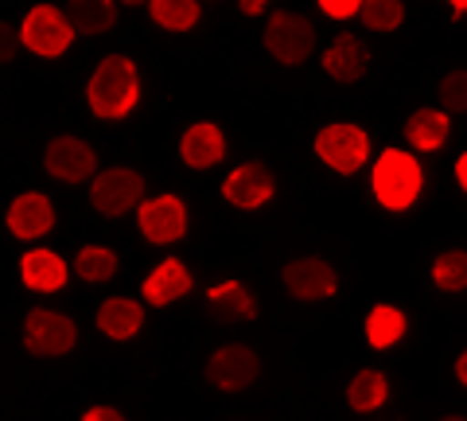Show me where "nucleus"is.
<instances>
[{"mask_svg":"<svg viewBox=\"0 0 467 421\" xmlns=\"http://www.w3.org/2000/svg\"><path fill=\"white\" fill-rule=\"evenodd\" d=\"M140 101V75H137V63L129 55H106L90 82H86V106H90L94 118L101 121H121L137 110Z\"/></svg>","mask_w":467,"mask_h":421,"instance_id":"f257e3e1","label":"nucleus"},{"mask_svg":"<svg viewBox=\"0 0 467 421\" xmlns=\"http://www.w3.org/2000/svg\"><path fill=\"white\" fill-rule=\"evenodd\" d=\"M370 187H374V199L382 203L386 211H409L420 199L425 172H420V161L413 153L386 149L370 168Z\"/></svg>","mask_w":467,"mask_h":421,"instance_id":"f03ea898","label":"nucleus"},{"mask_svg":"<svg viewBox=\"0 0 467 421\" xmlns=\"http://www.w3.org/2000/svg\"><path fill=\"white\" fill-rule=\"evenodd\" d=\"M316 156L339 176H355L370 161V133L355 121H335L316 133Z\"/></svg>","mask_w":467,"mask_h":421,"instance_id":"7ed1b4c3","label":"nucleus"},{"mask_svg":"<svg viewBox=\"0 0 467 421\" xmlns=\"http://www.w3.org/2000/svg\"><path fill=\"white\" fill-rule=\"evenodd\" d=\"M261 43H265V51L281 67H300V63H308V55L316 51V27L308 16H300V12H273Z\"/></svg>","mask_w":467,"mask_h":421,"instance_id":"20e7f679","label":"nucleus"},{"mask_svg":"<svg viewBox=\"0 0 467 421\" xmlns=\"http://www.w3.org/2000/svg\"><path fill=\"white\" fill-rule=\"evenodd\" d=\"M70 39H75V27H70L67 12L55 8V5H36L27 8V16L20 24V43L32 55H39V59H58Z\"/></svg>","mask_w":467,"mask_h":421,"instance_id":"39448f33","label":"nucleus"},{"mask_svg":"<svg viewBox=\"0 0 467 421\" xmlns=\"http://www.w3.org/2000/svg\"><path fill=\"white\" fill-rule=\"evenodd\" d=\"M78 343V324L67 312L51 309H32L24 316V347L39 359H58L67 352H75Z\"/></svg>","mask_w":467,"mask_h":421,"instance_id":"423d86ee","label":"nucleus"},{"mask_svg":"<svg viewBox=\"0 0 467 421\" xmlns=\"http://www.w3.org/2000/svg\"><path fill=\"white\" fill-rule=\"evenodd\" d=\"M140 199H144V176L137 168H106V172H98L90 184V203L106 219L137 211Z\"/></svg>","mask_w":467,"mask_h":421,"instance_id":"0eeeda50","label":"nucleus"},{"mask_svg":"<svg viewBox=\"0 0 467 421\" xmlns=\"http://www.w3.org/2000/svg\"><path fill=\"white\" fill-rule=\"evenodd\" d=\"M187 203L180 195H152L140 199L137 207V226L152 246H171L187 235Z\"/></svg>","mask_w":467,"mask_h":421,"instance_id":"6e6552de","label":"nucleus"},{"mask_svg":"<svg viewBox=\"0 0 467 421\" xmlns=\"http://www.w3.org/2000/svg\"><path fill=\"white\" fill-rule=\"evenodd\" d=\"M281 281L285 293L296 300H327L339 289V273L324 258H292L281 269Z\"/></svg>","mask_w":467,"mask_h":421,"instance_id":"1a4fd4ad","label":"nucleus"},{"mask_svg":"<svg viewBox=\"0 0 467 421\" xmlns=\"http://www.w3.org/2000/svg\"><path fill=\"white\" fill-rule=\"evenodd\" d=\"M257 374H261V359H257L254 347H245V343L218 347V352L207 359V379H211L218 390H226V395L254 386Z\"/></svg>","mask_w":467,"mask_h":421,"instance_id":"9d476101","label":"nucleus"},{"mask_svg":"<svg viewBox=\"0 0 467 421\" xmlns=\"http://www.w3.org/2000/svg\"><path fill=\"white\" fill-rule=\"evenodd\" d=\"M43 168H47V176L63 184H82L98 172V153L82 137H55L43 153Z\"/></svg>","mask_w":467,"mask_h":421,"instance_id":"9b49d317","label":"nucleus"},{"mask_svg":"<svg viewBox=\"0 0 467 421\" xmlns=\"http://www.w3.org/2000/svg\"><path fill=\"white\" fill-rule=\"evenodd\" d=\"M276 192V180L273 172L261 164V161H250V164H238L230 172V176L223 180V199L230 203V207L238 211H257L265 207V203L273 199Z\"/></svg>","mask_w":467,"mask_h":421,"instance_id":"f8f14e48","label":"nucleus"},{"mask_svg":"<svg viewBox=\"0 0 467 421\" xmlns=\"http://www.w3.org/2000/svg\"><path fill=\"white\" fill-rule=\"evenodd\" d=\"M5 226H8L12 238L36 242V238H43L55 226V203L43 195V192H24V195H16V199L8 203Z\"/></svg>","mask_w":467,"mask_h":421,"instance_id":"ddd939ff","label":"nucleus"},{"mask_svg":"<svg viewBox=\"0 0 467 421\" xmlns=\"http://www.w3.org/2000/svg\"><path fill=\"white\" fill-rule=\"evenodd\" d=\"M180 156H183V164L195 168V172H207V168H214V164H223V156H226V137H223V129H218L214 121H195V125H187V133L180 137Z\"/></svg>","mask_w":467,"mask_h":421,"instance_id":"4468645a","label":"nucleus"},{"mask_svg":"<svg viewBox=\"0 0 467 421\" xmlns=\"http://www.w3.org/2000/svg\"><path fill=\"white\" fill-rule=\"evenodd\" d=\"M367 67H370V47L350 32H339L331 39V47L324 51V70L343 86L358 82L362 75H367Z\"/></svg>","mask_w":467,"mask_h":421,"instance_id":"2eb2a0df","label":"nucleus"},{"mask_svg":"<svg viewBox=\"0 0 467 421\" xmlns=\"http://www.w3.org/2000/svg\"><path fill=\"white\" fill-rule=\"evenodd\" d=\"M192 269L183 266L180 258H164L160 266L144 278V300L156 304V309H164V304L171 300H183L187 293H192Z\"/></svg>","mask_w":467,"mask_h":421,"instance_id":"dca6fc26","label":"nucleus"},{"mask_svg":"<svg viewBox=\"0 0 467 421\" xmlns=\"http://www.w3.org/2000/svg\"><path fill=\"white\" fill-rule=\"evenodd\" d=\"M207 312L218 324H245L257 316V300L242 281H223L207 289Z\"/></svg>","mask_w":467,"mask_h":421,"instance_id":"f3484780","label":"nucleus"},{"mask_svg":"<svg viewBox=\"0 0 467 421\" xmlns=\"http://www.w3.org/2000/svg\"><path fill=\"white\" fill-rule=\"evenodd\" d=\"M94 324H98L101 336L125 343V340H133L137 332L144 328V309H140L137 300H129V297H109V300L98 304Z\"/></svg>","mask_w":467,"mask_h":421,"instance_id":"a211bd4d","label":"nucleus"},{"mask_svg":"<svg viewBox=\"0 0 467 421\" xmlns=\"http://www.w3.org/2000/svg\"><path fill=\"white\" fill-rule=\"evenodd\" d=\"M67 261L55 250H27L20 258V281L32 289V293H58L67 285Z\"/></svg>","mask_w":467,"mask_h":421,"instance_id":"6ab92c4d","label":"nucleus"},{"mask_svg":"<svg viewBox=\"0 0 467 421\" xmlns=\"http://www.w3.org/2000/svg\"><path fill=\"white\" fill-rule=\"evenodd\" d=\"M448 133H451V121L444 110H432V106H420L409 113L405 121V141L413 144L417 153H436L448 144Z\"/></svg>","mask_w":467,"mask_h":421,"instance_id":"aec40b11","label":"nucleus"},{"mask_svg":"<svg viewBox=\"0 0 467 421\" xmlns=\"http://www.w3.org/2000/svg\"><path fill=\"white\" fill-rule=\"evenodd\" d=\"M63 12L75 36H101L117 24V0H67Z\"/></svg>","mask_w":467,"mask_h":421,"instance_id":"412c9836","label":"nucleus"},{"mask_svg":"<svg viewBox=\"0 0 467 421\" xmlns=\"http://www.w3.org/2000/svg\"><path fill=\"white\" fill-rule=\"evenodd\" d=\"M389 398V379L378 367H367V371H358L355 379H350L347 386V405L355 414H374V410H382Z\"/></svg>","mask_w":467,"mask_h":421,"instance_id":"4be33fe9","label":"nucleus"},{"mask_svg":"<svg viewBox=\"0 0 467 421\" xmlns=\"http://www.w3.org/2000/svg\"><path fill=\"white\" fill-rule=\"evenodd\" d=\"M409 332V321L398 304H374L367 316V343L374 352H389L393 343H401V336Z\"/></svg>","mask_w":467,"mask_h":421,"instance_id":"5701e85b","label":"nucleus"},{"mask_svg":"<svg viewBox=\"0 0 467 421\" xmlns=\"http://www.w3.org/2000/svg\"><path fill=\"white\" fill-rule=\"evenodd\" d=\"M149 12L164 32H192L202 16V0H149Z\"/></svg>","mask_w":467,"mask_h":421,"instance_id":"b1692460","label":"nucleus"},{"mask_svg":"<svg viewBox=\"0 0 467 421\" xmlns=\"http://www.w3.org/2000/svg\"><path fill=\"white\" fill-rule=\"evenodd\" d=\"M117 254L109 250V246H82L78 258H75V273L86 281V285H101V281H113V273H117Z\"/></svg>","mask_w":467,"mask_h":421,"instance_id":"393cba45","label":"nucleus"},{"mask_svg":"<svg viewBox=\"0 0 467 421\" xmlns=\"http://www.w3.org/2000/svg\"><path fill=\"white\" fill-rule=\"evenodd\" d=\"M432 285L441 293H463L467 289V250H444L432 261Z\"/></svg>","mask_w":467,"mask_h":421,"instance_id":"a878e982","label":"nucleus"},{"mask_svg":"<svg viewBox=\"0 0 467 421\" xmlns=\"http://www.w3.org/2000/svg\"><path fill=\"white\" fill-rule=\"evenodd\" d=\"M358 20H362V27H370V32H398L405 24V5L401 0H362Z\"/></svg>","mask_w":467,"mask_h":421,"instance_id":"bb28decb","label":"nucleus"},{"mask_svg":"<svg viewBox=\"0 0 467 421\" xmlns=\"http://www.w3.org/2000/svg\"><path fill=\"white\" fill-rule=\"evenodd\" d=\"M441 110L467 113V70H448L441 79Z\"/></svg>","mask_w":467,"mask_h":421,"instance_id":"cd10ccee","label":"nucleus"},{"mask_svg":"<svg viewBox=\"0 0 467 421\" xmlns=\"http://www.w3.org/2000/svg\"><path fill=\"white\" fill-rule=\"evenodd\" d=\"M20 47H24V43H20V27H12L8 20H0V67L16 59Z\"/></svg>","mask_w":467,"mask_h":421,"instance_id":"c85d7f7f","label":"nucleus"},{"mask_svg":"<svg viewBox=\"0 0 467 421\" xmlns=\"http://www.w3.org/2000/svg\"><path fill=\"white\" fill-rule=\"evenodd\" d=\"M319 12L331 20H350V16H358V8H362V0H316Z\"/></svg>","mask_w":467,"mask_h":421,"instance_id":"c756f323","label":"nucleus"},{"mask_svg":"<svg viewBox=\"0 0 467 421\" xmlns=\"http://www.w3.org/2000/svg\"><path fill=\"white\" fill-rule=\"evenodd\" d=\"M125 414L121 410H113V405H94V410H86L82 421H121Z\"/></svg>","mask_w":467,"mask_h":421,"instance_id":"7c9ffc66","label":"nucleus"},{"mask_svg":"<svg viewBox=\"0 0 467 421\" xmlns=\"http://www.w3.org/2000/svg\"><path fill=\"white\" fill-rule=\"evenodd\" d=\"M245 16H257V12H265V0H238Z\"/></svg>","mask_w":467,"mask_h":421,"instance_id":"2f4dec72","label":"nucleus"},{"mask_svg":"<svg viewBox=\"0 0 467 421\" xmlns=\"http://www.w3.org/2000/svg\"><path fill=\"white\" fill-rule=\"evenodd\" d=\"M456 184H460L463 192H467V153H463L460 161H456Z\"/></svg>","mask_w":467,"mask_h":421,"instance_id":"473e14b6","label":"nucleus"},{"mask_svg":"<svg viewBox=\"0 0 467 421\" xmlns=\"http://www.w3.org/2000/svg\"><path fill=\"white\" fill-rule=\"evenodd\" d=\"M456 379L467 386V352H460V359H456Z\"/></svg>","mask_w":467,"mask_h":421,"instance_id":"72a5a7b5","label":"nucleus"},{"mask_svg":"<svg viewBox=\"0 0 467 421\" xmlns=\"http://www.w3.org/2000/svg\"><path fill=\"white\" fill-rule=\"evenodd\" d=\"M448 5H451V16H467V0H448Z\"/></svg>","mask_w":467,"mask_h":421,"instance_id":"f704fd0d","label":"nucleus"},{"mask_svg":"<svg viewBox=\"0 0 467 421\" xmlns=\"http://www.w3.org/2000/svg\"><path fill=\"white\" fill-rule=\"evenodd\" d=\"M117 5H133L137 8V5H149V0H117Z\"/></svg>","mask_w":467,"mask_h":421,"instance_id":"c9c22d12","label":"nucleus"},{"mask_svg":"<svg viewBox=\"0 0 467 421\" xmlns=\"http://www.w3.org/2000/svg\"><path fill=\"white\" fill-rule=\"evenodd\" d=\"M211 5H214V0H211Z\"/></svg>","mask_w":467,"mask_h":421,"instance_id":"e433bc0d","label":"nucleus"}]
</instances>
